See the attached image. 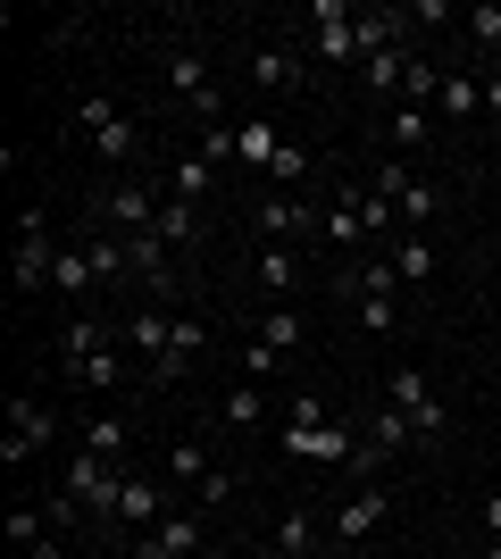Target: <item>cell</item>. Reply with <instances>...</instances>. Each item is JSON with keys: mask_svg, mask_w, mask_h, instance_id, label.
Segmentation results:
<instances>
[{"mask_svg": "<svg viewBox=\"0 0 501 559\" xmlns=\"http://www.w3.org/2000/svg\"><path fill=\"white\" fill-rule=\"evenodd\" d=\"M75 134H84V151L109 159V167L143 159V126L118 109V93H84V100H75Z\"/></svg>", "mask_w": 501, "mask_h": 559, "instance_id": "6da1fadb", "label": "cell"}, {"mask_svg": "<svg viewBox=\"0 0 501 559\" xmlns=\"http://www.w3.org/2000/svg\"><path fill=\"white\" fill-rule=\"evenodd\" d=\"M343 293L359 301V326H368V334L402 326V276H393V259H359L351 276H343Z\"/></svg>", "mask_w": 501, "mask_h": 559, "instance_id": "7a4b0ae2", "label": "cell"}, {"mask_svg": "<svg viewBox=\"0 0 501 559\" xmlns=\"http://www.w3.org/2000/svg\"><path fill=\"white\" fill-rule=\"evenodd\" d=\"M159 201H167V185H151V176H118V185L93 201V217L109 234H151V226H159Z\"/></svg>", "mask_w": 501, "mask_h": 559, "instance_id": "3957f363", "label": "cell"}, {"mask_svg": "<svg viewBox=\"0 0 501 559\" xmlns=\"http://www.w3.org/2000/svg\"><path fill=\"white\" fill-rule=\"evenodd\" d=\"M368 185H377L384 201L402 210V226H409V234H427L434 217H443V185H427V176H409L402 159H377V176H368Z\"/></svg>", "mask_w": 501, "mask_h": 559, "instance_id": "277c9868", "label": "cell"}, {"mask_svg": "<svg viewBox=\"0 0 501 559\" xmlns=\"http://www.w3.org/2000/svg\"><path fill=\"white\" fill-rule=\"evenodd\" d=\"M59 492H75V510H84V518H109V510H118V492H126V467L100 460V451H75Z\"/></svg>", "mask_w": 501, "mask_h": 559, "instance_id": "5b68a950", "label": "cell"}, {"mask_svg": "<svg viewBox=\"0 0 501 559\" xmlns=\"http://www.w3.org/2000/svg\"><path fill=\"white\" fill-rule=\"evenodd\" d=\"M167 93L184 100L192 117H210V126H217V68H210V50H192V43L167 50Z\"/></svg>", "mask_w": 501, "mask_h": 559, "instance_id": "8992f818", "label": "cell"}, {"mask_svg": "<svg viewBox=\"0 0 501 559\" xmlns=\"http://www.w3.org/2000/svg\"><path fill=\"white\" fill-rule=\"evenodd\" d=\"M59 350H68V376H75V384H93V393H109V384L126 376V359L109 350V334H100L93 318H84V326H68V343H59Z\"/></svg>", "mask_w": 501, "mask_h": 559, "instance_id": "52a82bcc", "label": "cell"}, {"mask_svg": "<svg viewBox=\"0 0 501 559\" xmlns=\"http://www.w3.org/2000/svg\"><path fill=\"white\" fill-rule=\"evenodd\" d=\"M384 401H393V409H409V426H418V443L452 426V409H443V393H434V384H427V376H418V368H393V376H384Z\"/></svg>", "mask_w": 501, "mask_h": 559, "instance_id": "ba28073f", "label": "cell"}, {"mask_svg": "<svg viewBox=\"0 0 501 559\" xmlns=\"http://www.w3.org/2000/svg\"><path fill=\"white\" fill-rule=\"evenodd\" d=\"M50 267H59V234H50L43 210H25L17 217V293H43Z\"/></svg>", "mask_w": 501, "mask_h": 559, "instance_id": "9c48e42d", "label": "cell"}, {"mask_svg": "<svg viewBox=\"0 0 501 559\" xmlns=\"http://www.w3.org/2000/svg\"><path fill=\"white\" fill-rule=\"evenodd\" d=\"M126 559H201V518L192 510H167L151 535H134V551Z\"/></svg>", "mask_w": 501, "mask_h": 559, "instance_id": "30bf717a", "label": "cell"}, {"mask_svg": "<svg viewBox=\"0 0 501 559\" xmlns=\"http://www.w3.org/2000/svg\"><path fill=\"white\" fill-rule=\"evenodd\" d=\"M59 435V418H50L43 401H9V435H0V460L17 467V460H34V451Z\"/></svg>", "mask_w": 501, "mask_h": 559, "instance_id": "8fae6325", "label": "cell"}, {"mask_svg": "<svg viewBox=\"0 0 501 559\" xmlns=\"http://www.w3.org/2000/svg\"><path fill=\"white\" fill-rule=\"evenodd\" d=\"M260 234H267V242H310V234H326V217H318L310 201L276 192V201H260Z\"/></svg>", "mask_w": 501, "mask_h": 559, "instance_id": "7c38bea8", "label": "cell"}, {"mask_svg": "<svg viewBox=\"0 0 501 559\" xmlns=\"http://www.w3.org/2000/svg\"><path fill=\"white\" fill-rule=\"evenodd\" d=\"M159 518H167V492L143 485V476H126V492H118V510H109V526H126V535H151Z\"/></svg>", "mask_w": 501, "mask_h": 559, "instance_id": "4fadbf2b", "label": "cell"}, {"mask_svg": "<svg viewBox=\"0 0 501 559\" xmlns=\"http://www.w3.org/2000/svg\"><path fill=\"white\" fill-rule=\"evenodd\" d=\"M126 343L143 350L151 376H159V368H167V350H176V318H167L159 301H143V309H134V326H126Z\"/></svg>", "mask_w": 501, "mask_h": 559, "instance_id": "5bb4252c", "label": "cell"}, {"mask_svg": "<svg viewBox=\"0 0 501 559\" xmlns=\"http://www.w3.org/2000/svg\"><path fill=\"white\" fill-rule=\"evenodd\" d=\"M384 510H393V492H351V501L334 510V543H343V551H351V543H368V535L384 526Z\"/></svg>", "mask_w": 501, "mask_h": 559, "instance_id": "9a60e30c", "label": "cell"}, {"mask_svg": "<svg viewBox=\"0 0 501 559\" xmlns=\"http://www.w3.org/2000/svg\"><path fill=\"white\" fill-rule=\"evenodd\" d=\"M251 84H260V93H301V50L260 43V50H251Z\"/></svg>", "mask_w": 501, "mask_h": 559, "instance_id": "2e32d148", "label": "cell"}, {"mask_svg": "<svg viewBox=\"0 0 501 559\" xmlns=\"http://www.w3.org/2000/svg\"><path fill=\"white\" fill-rule=\"evenodd\" d=\"M434 267H443L434 234H402V242H393V276H402V284H418V293H427V284H434Z\"/></svg>", "mask_w": 501, "mask_h": 559, "instance_id": "e0dca14e", "label": "cell"}, {"mask_svg": "<svg viewBox=\"0 0 501 559\" xmlns=\"http://www.w3.org/2000/svg\"><path fill=\"white\" fill-rule=\"evenodd\" d=\"M434 134V109H418V100H393V117H384V142L393 151H427Z\"/></svg>", "mask_w": 501, "mask_h": 559, "instance_id": "ac0fdd59", "label": "cell"}, {"mask_svg": "<svg viewBox=\"0 0 501 559\" xmlns=\"http://www.w3.org/2000/svg\"><path fill=\"white\" fill-rule=\"evenodd\" d=\"M167 476H176V485H184L192 501H201V485H210L217 467H210V451L192 443V435H176V443H167Z\"/></svg>", "mask_w": 501, "mask_h": 559, "instance_id": "d6986e66", "label": "cell"}, {"mask_svg": "<svg viewBox=\"0 0 501 559\" xmlns=\"http://www.w3.org/2000/svg\"><path fill=\"white\" fill-rule=\"evenodd\" d=\"M409 443H418L409 409H393V401H384V409H368V451H384V460H393V451H409Z\"/></svg>", "mask_w": 501, "mask_h": 559, "instance_id": "ffe728a7", "label": "cell"}, {"mask_svg": "<svg viewBox=\"0 0 501 559\" xmlns=\"http://www.w3.org/2000/svg\"><path fill=\"white\" fill-rule=\"evenodd\" d=\"M84 259H93V284H118L126 267H134V251H126V234H84Z\"/></svg>", "mask_w": 501, "mask_h": 559, "instance_id": "44dd1931", "label": "cell"}, {"mask_svg": "<svg viewBox=\"0 0 501 559\" xmlns=\"http://www.w3.org/2000/svg\"><path fill=\"white\" fill-rule=\"evenodd\" d=\"M217 418L235 426V435H251V426L267 418V384H226V401H217Z\"/></svg>", "mask_w": 501, "mask_h": 559, "instance_id": "7402d4cb", "label": "cell"}, {"mask_svg": "<svg viewBox=\"0 0 501 559\" xmlns=\"http://www.w3.org/2000/svg\"><path fill=\"white\" fill-rule=\"evenodd\" d=\"M159 185H167V201H192V210H201V201H210V159L192 151V159H176V167H167Z\"/></svg>", "mask_w": 501, "mask_h": 559, "instance_id": "603a6c76", "label": "cell"}, {"mask_svg": "<svg viewBox=\"0 0 501 559\" xmlns=\"http://www.w3.org/2000/svg\"><path fill=\"white\" fill-rule=\"evenodd\" d=\"M409 59H418V50H377V59H359V84H368V93H402V75H409Z\"/></svg>", "mask_w": 501, "mask_h": 559, "instance_id": "cb8c5ba5", "label": "cell"}, {"mask_svg": "<svg viewBox=\"0 0 501 559\" xmlns=\"http://www.w3.org/2000/svg\"><path fill=\"white\" fill-rule=\"evenodd\" d=\"M276 151H285V134H276L267 117H251V126H235V159H251V167H276Z\"/></svg>", "mask_w": 501, "mask_h": 559, "instance_id": "d4e9b609", "label": "cell"}, {"mask_svg": "<svg viewBox=\"0 0 501 559\" xmlns=\"http://www.w3.org/2000/svg\"><path fill=\"white\" fill-rule=\"evenodd\" d=\"M477 109H485V75H443L434 117H477Z\"/></svg>", "mask_w": 501, "mask_h": 559, "instance_id": "484cf974", "label": "cell"}, {"mask_svg": "<svg viewBox=\"0 0 501 559\" xmlns=\"http://www.w3.org/2000/svg\"><path fill=\"white\" fill-rule=\"evenodd\" d=\"M159 234H167V251H192L201 242V210L192 201H159Z\"/></svg>", "mask_w": 501, "mask_h": 559, "instance_id": "4316f807", "label": "cell"}, {"mask_svg": "<svg viewBox=\"0 0 501 559\" xmlns=\"http://www.w3.org/2000/svg\"><path fill=\"white\" fill-rule=\"evenodd\" d=\"M260 284L267 293H293V284H301V251H293V242H267L260 251Z\"/></svg>", "mask_w": 501, "mask_h": 559, "instance_id": "83f0119b", "label": "cell"}, {"mask_svg": "<svg viewBox=\"0 0 501 559\" xmlns=\"http://www.w3.org/2000/svg\"><path fill=\"white\" fill-rule=\"evenodd\" d=\"M276 551H285V559H310L318 551V518L310 510H285V518H276Z\"/></svg>", "mask_w": 501, "mask_h": 559, "instance_id": "f1b7e54d", "label": "cell"}, {"mask_svg": "<svg viewBox=\"0 0 501 559\" xmlns=\"http://www.w3.org/2000/svg\"><path fill=\"white\" fill-rule=\"evenodd\" d=\"M201 343H210V334H201V318H176V350H167V368H159V384H176V376H184L192 359H201Z\"/></svg>", "mask_w": 501, "mask_h": 559, "instance_id": "f546056e", "label": "cell"}, {"mask_svg": "<svg viewBox=\"0 0 501 559\" xmlns=\"http://www.w3.org/2000/svg\"><path fill=\"white\" fill-rule=\"evenodd\" d=\"M260 343H276V350H301V343H310V326H301V309H267V318H260Z\"/></svg>", "mask_w": 501, "mask_h": 559, "instance_id": "4dcf8cb0", "label": "cell"}, {"mask_svg": "<svg viewBox=\"0 0 501 559\" xmlns=\"http://www.w3.org/2000/svg\"><path fill=\"white\" fill-rule=\"evenodd\" d=\"M235 368H242V384H276V368H285V350H276V343H260V334H251V343H242V359H235Z\"/></svg>", "mask_w": 501, "mask_h": 559, "instance_id": "1f68e13d", "label": "cell"}, {"mask_svg": "<svg viewBox=\"0 0 501 559\" xmlns=\"http://www.w3.org/2000/svg\"><path fill=\"white\" fill-rule=\"evenodd\" d=\"M43 543H50V518L17 501V510H9V551H43Z\"/></svg>", "mask_w": 501, "mask_h": 559, "instance_id": "d6a6232c", "label": "cell"}, {"mask_svg": "<svg viewBox=\"0 0 501 559\" xmlns=\"http://www.w3.org/2000/svg\"><path fill=\"white\" fill-rule=\"evenodd\" d=\"M84 451L118 460V451H126V418H84Z\"/></svg>", "mask_w": 501, "mask_h": 559, "instance_id": "836d02e7", "label": "cell"}, {"mask_svg": "<svg viewBox=\"0 0 501 559\" xmlns=\"http://www.w3.org/2000/svg\"><path fill=\"white\" fill-rule=\"evenodd\" d=\"M93 284V259L84 251H59V267H50V293H84Z\"/></svg>", "mask_w": 501, "mask_h": 559, "instance_id": "e575fe53", "label": "cell"}, {"mask_svg": "<svg viewBox=\"0 0 501 559\" xmlns=\"http://www.w3.org/2000/svg\"><path fill=\"white\" fill-rule=\"evenodd\" d=\"M326 242H368V234H359V210H351V192H334V210H326Z\"/></svg>", "mask_w": 501, "mask_h": 559, "instance_id": "d590c367", "label": "cell"}, {"mask_svg": "<svg viewBox=\"0 0 501 559\" xmlns=\"http://www.w3.org/2000/svg\"><path fill=\"white\" fill-rule=\"evenodd\" d=\"M468 34H477L485 50H501V9H493V0H477V9H468Z\"/></svg>", "mask_w": 501, "mask_h": 559, "instance_id": "8d00e7d4", "label": "cell"}, {"mask_svg": "<svg viewBox=\"0 0 501 559\" xmlns=\"http://www.w3.org/2000/svg\"><path fill=\"white\" fill-rule=\"evenodd\" d=\"M267 176H276V185H301V176H310V151H293V142H285V151H276V167H267Z\"/></svg>", "mask_w": 501, "mask_h": 559, "instance_id": "74e56055", "label": "cell"}, {"mask_svg": "<svg viewBox=\"0 0 501 559\" xmlns=\"http://www.w3.org/2000/svg\"><path fill=\"white\" fill-rule=\"evenodd\" d=\"M285 426H326V401H318V393H293V409H285Z\"/></svg>", "mask_w": 501, "mask_h": 559, "instance_id": "f35d334b", "label": "cell"}, {"mask_svg": "<svg viewBox=\"0 0 501 559\" xmlns=\"http://www.w3.org/2000/svg\"><path fill=\"white\" fill-rule=\"evenodd\" d=\"M201 159H235V126H210V134H201Z\"/></svg>", "mask_w": 501, "mask_h": 559, "instance_id": "ab89813d", "label": "cell"}, {"mask_svg": "<svg viewBox=\"0 0 501 559\" xmlns=\"http://www.w3.org/2000/svg\"><path fill=\"white\" fill-rule=\"evenodd\" d=\"M485 526H493V543H501V485L485 492Z\"/></svg>", "mask_w": 501, "mask_h": 559, "instance_id": "60d3db41", "label": "cell"}, {"mask_svg": "<svg viewBox=\"0 0 501 559\" xmlns=\"http://www.w3.org/2000/svg\"><path fill=\"white\" fill-rule=\"evenodd\" d=\"M485 109H493V117H501V68H493V75H485Z\"/></svg>", "mask_w": 501, "mask_h": 559, "instance_id": "b9f144b4", "label": "cell"}, {"mask_svg": "<svg viewBox=\"0 0 501 559\" xmlns=\"http://www.w3.org/2000/svg\"><path fill=\"white\" fill-rule=\"evenodd\" d=\"M25 559H68V551H59V543H43V551H25Z\"/></svg>", "mask_w": 501, "mask_h": 559, "instance_id": "7bdbcfd3", "label": "cell"}, {"mask_svg": "<svg viewBox=\"0 0 501 559\" xmlns=\"http://www.w3.org/2000/svg\"><path fill=\"white\" fill-rule=\"evenodd\" d=\"M468 559H501V543H485V551H468Z\"/></svg>", "mask_w": 501, "mask_h": 559, "instance_id": "ee69618b", "label": "cell"}, {"mask_svg": "<svg viewBox=\"0 0 501 559\" xmlns=\"http://www.w3.org/2000/svg\"><path fill=\"white\" fill-rule=\"evenodd\" d=\"M84 559H109V551H84Z\"/></svg>", "mask_w": 501, "mask_h": 559, "instance_id": "f6af8a7d", "label": "cell"}]
</instances>
